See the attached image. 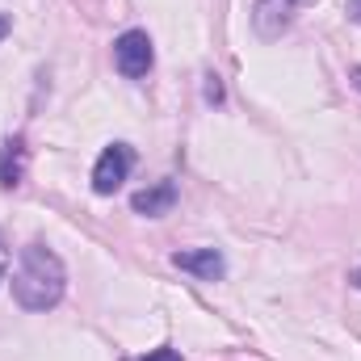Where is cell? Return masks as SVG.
Instances as JSON below:
<instances>
[{"label": "cell", "mask_w": 361, "mask_h": 361, "mask_svg": "<svg viewBox=\"0 0 361 361\" xmlns=\"http://www.w3.org/2000/svg\"><path fill=\"white\" fill-rule=\"evenodd\" d=\"M63 290H68L63 261L47 244H25L21 257H17V269H13V298H17V307L51 311V307H59Z\"/></svg>", "instance_id": "obj_1"}, {"label": "cell", "mask_w": 361, "mask_h": 361, "mask_svg": "<svg viewBox=\"0 0 361 361\" xmlns=\"http://www.w3.org/2000/svg\"><path fill=\"white\" fill-rule=\"evenodd\" d=\"M114 63H118V72H122L126 80H143V76L152 72V63H156V47H152L147 30H126V34H118V42H114Z\"/></svg>", "instance_id": "obj_2"}, {"label": "cell", "mask_w": 361, "mask_h": 361, "mask_svg": "<svg viewBox=\"0 0 361 361\" xmlns=\"http://www.w3.org/2000/svg\"><path fill=\"white\" fill-rule=\"evenodd\" d=\"M130 164H135V152L126 143H109L101 156H97V169H92V193L109 197L114 189H122V180L130 177Z\"/></svg>", "instance_id": "obj_3"}, {"label": "cell", "mask_w": 361, "mask_h": 361, "mask_svg": "<svg viewBox=\"0 0 361 361\" xmlns=\"http://www.w3.org/2000/svg\"><path fill=\"white\" fill-rule=\"evenodd\" d=\"M302 4H311V0H257L252 4V25H257V34L261 38H281L286 30H290V21L298 17V8Z\"/></svg>", "instance_id": "obj_4"}, {"label": "cell", "mask_w": 361, "mask_h": 361, "mask_svg": "<svg viewBox=\"0 0 361 361\" xmlns=\"http://www.w3.org/2000/svg\"><path fill=\"white\" fill-rule=\"evenodd\" d=\"M173 265L185 273H193V277H202V281H219L223 273H227V261H223V252L219 248H189V252H173Z\"/></svg>", "instance_id": "obj_5"}, {"label": "cell", "mask_w": 361, "mask_h": 361, "mask_svg": "<svg viewBox=\"0 0 361 361\" xmlns=\"http://www.w3.org/2000/svg\"><path fill=\"white\" fill-rule=\"evenodd\" d=\"M130 206H135V214H147V219H160V214H169L173 206H177V180H156L152 189H139L135 197H130Z\"/></svg>", "instance_id": "obj_6"}, {"label": "cell", "mask_w": 361, "mask_h": 361, "mask_svg": "<svg viewBox=\"0 0 361 361\" xmlns=\"http://www.w3.org/2000/svg\"><path fill=\"white\" fill-rule=\"evenodd\" d=\"M21 169H25V143H21V135L17 139H8L4 147H0V185H21Z\"/></svg>", "instance_id": "obj_7"}, {"label": "cell", "mask_w": 361, "mask_h": 361, "mask_svg": "<svg viewBox=\"0 0 361 361\" xmlns=\"http://www.w3.org/2000/svg\"><path fill=\"white\" fill-rule=\"evenodd\" d=\"M143 361H180V353L177 349H156V353H147Z\"/></svg>", "instance_id": "obj_8"}, {"label": "cell", "mask_w": 361, "mask_h": 361, "mask_svg": "<svg viewBox=\"0 0 361 361\" xmlns=\"http://www.w3.org/2000/svg\"><path fill=\"white\" fill-rule=\"evenodd\" d=\"M206 80H210V85H206V97H210V101H223V85H219V76H206Z\"/></svg>", "instance_id": "obj_9"}, {"label": "cell", "mask_w": 361, "mask_h": 361, "mask_svg": "<svg viewBox=\"0 0 361 361\" xmlns=\"http://www.w3.org/2000/svg\"><path fill=\"white\" fill-rule=\"evenodd\" d=\"M349 17H353V21H361V0H349Z\"/></svg>", "instance_id": "obj_10"}, {"label": "cell", "mask_w": 361, "mask_h": 361, "mask_svg": "<svg viewBox=\"0 0 361 361\" xmlns=\"http://www.w3.org/2000/svg\"><path fill=\"white\" fill-rule=\"evenodd\" d=\"M8 30H13V21H8V17L0 13V42H4V34H8Z\"/></svg>", "instance_id": "obj_11"}, {"label": "cell", "mask_w": 361, "mask_h": 361, "mask_svg": "<svg viewBox=\"0 0 361 361\" xmlns=\"http://www.w3.org/2000/svg\"><path fill=\"white\" fill-rule=\"evenodd\" d=\"M349 76H353V85H357V89H361V63H357V68H353V72H349Z\"/></svg>", "instance_id": "obj_12"}, {"label": "cell", "mask_w": 361, "mask_h": 361, "mask_svg": "<svg viewBox=\"0 0 361 361\" xmlns=\"http://www.w3.org/2000/svg\"><path fill=\"white\" fill-rule=\"evenodd\" d=\"M353 286H357V290H361V269H357V273H353Z\"/></svg>", "instance_id": "obj_13"}, {"label": "cell", "mask_w": 361, "mask_h": 361, "mask_svg": "<svg viewBox=\"0 0 361 361\" xmlns=\"http://www.w3.org/2000/svg\"><path fill=\"white\" fill-rule=\"evenodd\" d=\"M0 277H4V269H0Z\"/></svg>", "instance_id": "obj_14"}]
</instances>
